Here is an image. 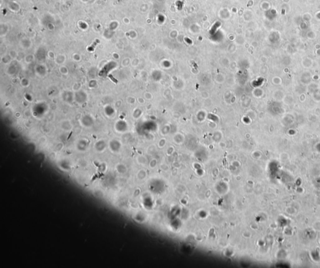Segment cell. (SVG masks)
<instances>
[{
  "label": "cell",
  "instance_id": "cell-1",
  "mask_svg": "<svg viewBox=\"0 0 320 268\" xmlns=\"http://www.w3.org/2000/svg\"><path fill=\"white\" fill-rule=\"evenodd\" d=\"M88 95L86 92L79 89L74 93V101L79 105H83L87 101Z\"/></svg>",
  "mask_w": 320,
  "mask_h": 268
},
{
  "label": "cell",
  "instance_id": "cell-2",
  "mask_svg": "<svg viewBox=\"0 0 320 268\" xmlns=\"http://www.w3.org/2000/svg\"><path fill=\"white\" fill-rule=\"evenodd\" d=\"M79 123L83 127L85 128H90L94 125L95 120L92 116L86 115L80 118Z\"/></svg>",
  "mask_w": 320,
  "mask_h": 268
},
{
  "label": "cell",
  "instance_id": "cell-3",
  "mask_svg": "<svg viewBox=\"0 0 320 268\" xmlns=\"http://www.w3.org/2000/svg\"><path fill=\"white\" fill-rule=\"evenodd\" d=\"M108 146L111 152L113 153H118L121 150V143L118 139H113L109 141Z\"/></svg>",
  "mask_w": 320,
  "mask_h": 268
},
{
  "label": "cell",
  "instance_id": "cell-4",
  "mask_svg": "<svg viewBox=\"0 0 320 268\" xmlns=\"http://www.w3.org/2000/svg\"><path fill=\"white\" fill-rule=\"evenodd\" d=\"M88 145H89V143L88 141L86 139H79L76 144V149L79 151V152H85V151H87V150L88 149Z\"/></svg>",
  "mask_w": 320,
  "mask_h": 268
},
{
  "label": "cell",
  "instance_id": "cell-5",
  "mask_svg": "<svg viewBox=\"0 0 320 268\" xmlns=\"http://www.w3.org/2000/svg\"><path fill=\"white\" fill-rule=\"evenodd\" d=\"M107 147V144L106 141L103 139H100L97 141L94 144V149L98 153H103Z\"/></svg>",
  "mask_w": 320,
  "mask_h": 268
},
{
  "label": "cell",
  "instance_id": "cell-6",
  "mask_svg": "<svg viewBox=\"0 0 320 268\" xmlns=\"http://www.w3.org/2000/svg\"><path fill=\"white\" fill-rule=\"evenodd\" d=\"M126 129H127L126 124L123 121H121V120L117 121L115 124V129L117 133H124L125 131H126Z\"/></svg>",
  "mask_w": 320,
  "mask_h": 268
},
{
  "label": "cell",
  "instance_id": "cell-7",
  "mask_svg": "<svg viewBox=\"0 0 320 268\" xmlns=\"http://www.w3.org/2000/svg\"><path fill=\"white\" fill-rule=\"evenodd\" d=\"M60 128L66 132L71 131V130L73 129V125L71 122L69 120H65L61 121L59 124Z\"/></svg>",
  "mask_w": 320,
  "mask_h": 268
},
{
  "label": "cell",
  "instance_id": "cell-8",
  "mask_svg": "<svg viewBox=\"0 0 320 268\" xmlns=\"http://www.w3.org/2000/svg\"><path fill=\"white\" fill-rule=\"evenodd\" d=\"M58 166L63 171L68 172L71 170V164L66 159H62L59 161Z\"/></svg>",
  "mask_w": 320,
  "mask_h": 268
},
{
  "label": "cell",
  "instance_id": "cell-9",
  "mask_svg": "<svg viewBox=\"0 0 320 268\" xmlns=\"http://www.w3.org/2000/svg\"><path fill=\"white\" fill-rule=\"evenodd\" d=\"M62 99L64 102L71 103L74 101V93L73 94L71 92H64L62 94Z\"/></svg>",
  "mask_w": 320,
  "mask_h": 268
},
{
  "label": "cell",
  "instance_id": "cell-10",
  "mask_svg": "<svg viewBox=\"0 0 320 268\" xmlns=\"http://www.w3.org/2000/svg\"><path fill=\"white\" fill-rule=\"evenodd\" d=\"M105 114L108 116V117H111L113 116L115 113H116V111L115 110V108H113L110 105H106L105 107Z\"/></svg>",
  "mask_w": 320,
  "mask_h": 268
},
{
  "label": "cell",
  "instance_id": "cell-11",
  "mask_svg": "<svg viewBox=\"0 0 320 268\" xmlns=\"http://www.w3.org/2000/svg\"><path fill=\"white\" fill-rule=\"evenodd\" d=\"M115 169L116 170V171L120 173V174H124L125 172H126V167L124 164H117L115 166Z\"/></svg>",
  "mask_w": 320,
  "mask_h": 268
},
{
  "label": "cell",
  "instance_id": "cell-12",
  "mask_svg": "<svg viewBox=\"0 0 320 268\" xmlns=\"http://www.w3.org/2000/svg\"><path fill=\"white\" fill-rule=\"evenodd\" d=\"M97 81L96 80H94V79H92L91 81H89V83H88V86L91 89H95V87H96L97 86Z\"/></svg>",
  "mask_w": 320,
  "mask_h": 268
},
{
  "label": "cell",
  "instance_id": "cell-13",
  "mask_svg": "<svg viewBox=\"0 0 320 268\" xmlns=\"http://www.w3.org/2000/svg\"><path fill=\"white\" fill-rule=\"evenodd\" d=\"M21 84L22 85V86H23V87H28V86H30V81H29L28 79H26V78H23V79H21Z\"/></svg>",
  "mask_w": 320,
  "mask_h": 268
}]
</instances>
